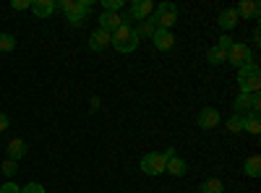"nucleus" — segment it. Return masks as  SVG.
Returning a JSON list of instances; mask_svg holds the SVG:
<instances>
[{"instance_id":"1","label":"nucleus","mask_w":261,"mask_h":193,"mask_svg":"<svg viewBox=\"0 0 261 193\" xmlns=\"http://www.w3.org/2000/svg\"><path fill=\"white\" fill-rule=\"evenodd\" d=\"M110 45L118 52H134L139 47V34H136V29H130L128 24H123V26H118L110 34Z\"/></svg>"},{"instance_id":"2","label":"nucleus","mask_w":261,"mask_h":193,"mask_svg":"<svg viewBox=\"0 0 261 193\" xmlns=\"http://www.w3.org/2000/svg\"><path fill=\"white\" fill-rule=\"evenodd\" d=\"M58 8L65 11L71 26H81L86 13H89V8H92V0H58Z\"/></svg>"},{"instance_id":"3","label":"nucleus","mask_w":261,"mask_h":193,"mask_svg":"<svg viewBox=\"0 0 261 193\" xmlns=\"http://www.w3.org/2000/svg\"><path fill=\"white\" fill-rule=\"evenodd\" d=\"M238 84H241V94H253L261 89V71L256 63L238 68Z\"/></svg>"},{"instance_id":"4","label":"nucleus","mask_w":261,"mask_h":193,"mask_svg":"<svg viewBox=\"0 0 261 193\" xmlns=\"http://www.w3.org/2000/svg\"><path fill=\"white\" fill-rule=\"evenodd\" d=\"M178 21V8L175 3H162L160 8H154V16H151V24H154L157 29H167Z\"/></svg>"},{"instance_id":"5","label":"nucleus","mask_w":261,"mask_h":193,"mask_svg":"<svg viewBox=\"0 0 261 193\" xmlns=\"http://www.w3.org/2000/svg\"><path fill=\"white\" fill-rule=\"evenodd\" d=\"M227 60L232 63L235 68H243L248 63H253V55H251V47L243 45V42H232V47L227 52Z\"/></svg>"},{"instance_id":"6","label":"nucleus","mask_w":261,"mask_h":193,"mask_svg":"<svg viewBox=\"0 0 261 193\" xmlns=\"http://www.w3.org/2000/svg\"><path fill=\"white\" fill-rule=\"evenodd\" d=\"M165 164H167V157L165 154H157V152H151L141 159V170L146 175H162L165 173Z\"/></svg>"},{"instance_id":"7","label":"nucleus","mask_w":261,"mask_h":193,"mask_svg":"<svg viewBox=\"0 0 261 193\" xmlns=\"http://www.w3.org/2000/svg\"><path fill=\"white\" fill-rule=\"evenodd\" d=\"M235 115H243L246 110H251V113H258V107H261V97H258V92H253V94H241L235 99Z\"/></svg>"},{"instance_id":"8","label":"nucleus","mask_w":261,"mask_h":193,"mask_svg":"<svg viewBox=\"0 0 261 193\" xmlns=\"http://www.w3.org/2000/svg\"><path fill=\"white\" fill-rule=\"evenodd\" d=\"M165 157H167V164H165V170H167V173L170 175H186V162L180 159V157H175V149H167V152H165Z\"/></svg>"},{"instance_id":"9","label":"nucleus","mask_w":261,"mask_h":193,"mask_svg":"<svg viewBox=\"0 0 261 193\" xmlns=\"http://www.w3.org/2000/svg\"><path fill=\"white\" fill-rule=\"evenodd\" d=\"M125 21H123V16L120 13H110V11H105L102 16H99V29H105V32H115L118 26H123Z\"/></svg>"},{"instance_id":"10","label":"nucleus","mask_w":261,"mask_h":193,"mask_svg":"<svg viewBox=\"0 0 261 193\" xmlns=\"http://www.w3.org/2000/svg\"><path fill=\"white\" fill-rule=\"evenodd\" d=\"M220 113L214 110V107H204V110L199 113V125L204 128V131H209V128H217L220 125Z\"/></svg>"},{"instance_id":"11","label":"nucleus","mask_w":261,"mask_h":193,"mask_svg":"<svg viewBox=\"0 0 261 193\" xmlns=\"http://www.w3.org/2000/svg\"><path fill=\"white\" fill-rule=\"evenodd\" d=\"M151 42H154L157 50H172V45H175V37H172L167 29H157L154 34H151Z\"/></svg>"},{"instance_id":"12","label":"nucleus","mask_w":261,"mask_h":193,"mask_svg":"<svg viewBox=\"0 0 261 193\" xmlns=\"http://www.w3.org/2000/svg\"><path fill=\"white\" fill-rule=\"evenodd\" d=\"M107 45H110V32H105V29H94L92 37H89V47L92 50H105Z\"/></svg>"},{"instance_id":"13","label":"nucleus","mask_w":261,"mask_h":193,"mask_svg":"<svg viewBox=\"0 0 261 193\" xmlns=\"http://www.w3.org/2000/svg\"><path fill=\"white\" fill-rule=\"evenodd\" d=\"M154 11V3L151 0H136L134 6H130V16L134 18H141V21H146V16Z\"/></svg>"},{"instance_id":"14","label":"nucleus","mask_w":261,"mask_h":193,"mask_svg":"<svg viewBox=\"0 0 261 193\" xmlns=\"http://www.w3.org/2000/svg\"><path fill=\"white\" fill-rule=\"evenodd\" d=\"M32 11H34V16H39V18H47V16H53V11H55V0H32Z\"/></svg>"},{"instance_id":"15","label":"nucleus","mask_w":261,"mask_h":193,"mask_svg":"<svg viewBox=\"0 0 261 193\" xmlns=\"http://www.w3.org/2000/svg\"><path fill=\"white\" fill-rule=\"evenodd\" d=\"M24 154H27V141H21V139H11V141H8V159L18 162Z\"/></svg>"},{"instance_id":"16","label":"nucleus","mask_w":261,"mask_h":193,"mask_svg":"<svg viewBox=\"0 0 261 193\" xmlns=\"http://www.w3.org/2000/svg\"><path fill=\"white\" fill-rule=\"evenodd\" d=\"M235 13H238V18H256L258 16V3H256V0H243V3L241 6H238L235 8Z\"/></svg>"},{"instance_id":"17","label":"nucleus","mask_w":261,"mask_h":193,"mask_svg":"<svg viewBox=\"0 0 261 193\" xmlns=\"http://www.w3.org/2000/svg\"><path fill=\"white\" fill-rule=\"evenodd\" d=\"M220 26H222L225 32H230V29L238 26V13H235V8H225V11L220 13Z\"/></svg>"},{"instance_id":"18","label":"nucleus","mask_w":261,"mask_h":193,"mask_svg":"<svg viewBox=\"0 0 261 193\" xmlns=\"http://www.w3.org/2000/svg\"><path fill=\"white\" fill-rule=\"evenodd\" d=\"M243 170H246V175H251V178H258V175H261V157H256V154H253V157H248Z\"/></svg>"},{"instance_id":"19","label":"nucleus","mask_w":261,"mask_h":193,"mask_svg":"<svg viewBox=\"0 0 261 193\" xmlns=\"http://www.w3.org/2000/svg\"><path fill=\"white\" fill-rule=\"evenodd\" d=\"M206 58H209L212 66H222V63L227 60V52H225V50H220V47H212V50L206 52Z\"/></svg>"},{"instance_id":"20","label":"nucleus","mask_w":261,"mask_h":193,"mask_svg":"<svg viewBox=\"0 0 261 193\" xmlns=\"http://www.w3.org/2000/svg\"><path fill=\"white\" fill-rule=\"evenodd\" d=\"M243 125H246V115H232V118L227 120V131H230V133H241Z\"/></svg>"},{"instance_id":"21","label":"nucleus","mask_w":261,"mask_h":193,"mask_svg":"<svg viewBox=\"0 0 261 193\" xmlns=\"http://www.w3.org/2000/svg\"><path fill=\"white\" fill-rule=\"evenodd\" d=\"M201 193H225V185H222V180L212 178V180H206V183L201 185Z\"/></svg>"},{"instance_id":"22","label":"nucleus","mask_w":261,"mask_h":193,"mask_svg":"<svg viewBox=\"0 0 261 193\" xmlns=\"http://www.w3.org/2000/svg\"><path fill=\"white\" fill-rule=\"evenodd\" d=\"M243 131H248V133H261V120H258V113H253L251 118H246Z\"/></svg>"},{"instance_id":"23","label":"nucleus","mask_w":261,"mask_h":193,"mask_svg":"<svg viewBox=\"0 0 261 193\" xmlns=\"http://www.w3.org/2000/svg\"><path fill=\"white\" fill-rule=\"evenodd\" d=\"M154 32H157V26L151 24V21H141V24H139V29H136L139 39H141V37H151V34H154Z\"/></svg>"},{"instance_id":"24","label":"nucleus","mask_w":261,"mask_h":193,"mask_svg":"<svg viewBox=\"0 0 261 193\" xmlns=\"http://www.w3.org/2000/svg\"><path fill=\"white\" fill-rule=\"evenodd\" d=\"M13 47H16L13 34H0V50H3V52H11Z\"/></svg>"},{"instance_id":"25","label":"nucleus","mask_w":261,"mask_h":193,"mask_svg":"<svg viewBox=\"0 0 261 193\" xmlns=\"http://www.w3.org/2000/svg\"><path fill=\"white\" fill-rule=\"evenodd\" d=\"M11 8L13 11H27V8H32V0H13Z\"/></svg>"},{"instance_id":"26","label":"nucleus","mask_w":261,"mask_h":193,"mask_svg":"<svg viewBox=\"0 0 261 193\" xmlns=\"http://www.w3.org/2000/svg\"><path fill=\"white\" fill-rule=\"evenodd\" d=\"M21 193H45V188H42L39 183H29V185L21 188Z\"/></svg>"},{"instance_id":"27","label":"nucleus","mask_w":261,"mask_h":193,"mask_svg":"<svg viewBox=\"0 0 261 193\" xmlns=\"http://www.w3.org/2000/svg\"><path fill=\"white\" fill-rule=\"evenodd\" d=\"M217 47L225 50V52H230V47H232V39H230L227 34H222V37H220V45H217Z\"/></svg>"},{"instance_id":"28","label":"nucleus","mask_w":261,"mask_h":193,"mask_svg":"<svg viewBox=\"0 0 261 193\" xmlns=\"http://www.w3.org/2000/svg\"><path fill=\"white\" fill-rule=\"evenodd\" d=\"M16 170H18V167H16V162H13V159H6V162H3V173H6L8 178L16 173Z\"/></svg>"},{"instance_id":"29","label":"nucleus","mask_w":261,"mask_h":193,"mask_svg":"<svg viewBox=\"0 0 261 193\" xmlns=\"http://www.w3.org/2000/svg\"><path fill=\"white\" fill-rule=\"evenodd\" d=\"M0 193H21V188H18L16 183H11V180H8L3 188H0Z\"/></svg>"},{"instance_id":"30","label":"nucleus","mask_w":261,"mask_h":193,"mask_svg":"<svg viewBox=\"0 0 261 193\" xmlns=\"http://www.w3.org/2000/svg\"><path fill=\"white\" fill-rule=\"evenodd\" d=\"M6 128H8V115L0 113V131H6Z\"/></svg>"}]
</instances>
